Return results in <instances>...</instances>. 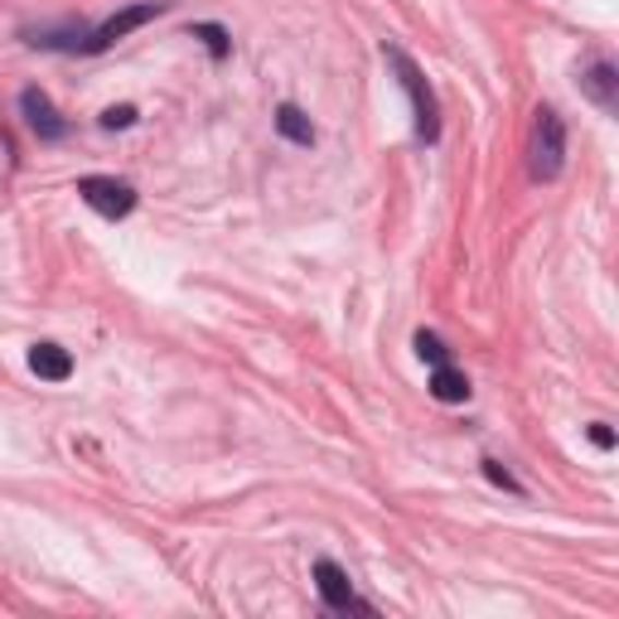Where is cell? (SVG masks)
<instances>
[{
	"mask_svg": "<svg viewBox=\"0 0 619 619\" xmlns=\"http://www.w3.org/2000/svg\"><path fill=\"white\" fill-rule=\"evenodd\" d=\"M189 39L204 44V49L213 53V63H223L233 53V35L223 25H209V20H204V25H189Z\"/></svg>",
	"mask_w": 619,
	"mask_h": 619,
	"instance_id": "8fae6325",
	"label": "cell"
},
{
	"mask_svg": "<svg viewBox=\"0 0 619 619\" xmlns=\"http://www.w3.org/2000/svg\"><path fill=\"white\" fill-rule=\"evenodd\" d=\"M581 93L591 97L600 111H615L619 107V69H615L610 59H600V53H595V59L581 69Z\"/></svg>",
	"mask_w": 619,
	"mask_h": 619,
	"instance_id": "52a82bcc",
	"label": "cell"
},
{
	"mask_svg": "<svg viewBox=\"0 0 619 619\" xmlns=\"http://www.w3.org/2000/svg\"><path fill=\"white\" fill-rule=\"evenodd\" d=\"M29 373L44 378V382H69L73 378V354L53 340L29 344Z\"/></svg>",
	"mask_w": 619,
	"mask_h": 619,
	"instance_id": "ba28073f",
	"label": "cell"
},
{
	"mask_svg": "<svg viewBox=\"0 0 619 619\" xmlns=\"http://www.w3.org/2000/svg\"><path fill=\"white\" fill-rule=\"evenodd\" d=\"M382 59H388V69L397 73L402 93L412 97V121H416V141L436 145L441 141V107H436V93L431 83H426V73L416 69V59L407 49H397V44H382Z\"/></svg>",
	"mask_w": 619,
	"mask_h": 619,
	"instance_id": "6da1fadb",
	"label": "cell"
},
{
	"mask_svg": "<svg viewBox=\"0 0 619 619\" xmlns=\"http://www.w3.org/2000/svg\"><path fill=\"white\" fill-rule=\"evenodd\" d=\"M276 136L281 141H290V145H314V121H310V111H300L296 103H281L276 107Z\"/></svg>",
	"mask_w": 619,
	"mask_h": 619,
	"instance_id": "9c48e42d",
	"label": "cell"
},
{
	"mask_svg": "<svg viewBox=\"0 0 619 619\" xmlns=\"http://www.w3.org/2000/svg\"><path fill=\"white\" fill-rule=\"evenodd\" d=\"M567 165V121L557 117L551 107H537L533 121V179L537 184H551Z\"/></svg>",
	"mask_w": 619,
	"mask_h": 619,
	"instance_id": "3957f363",
	"label": "cell"
},
{
	"mask_svg": "<svg viewBox=\"0 0 619 619\" xmlns=\"http://www.w3.org/2000/svg\"><path fill=\"white\" fill-rule=\"evenodd\" d=\"M136 117H141L136 107H107L103 111V127L107 131H127V127H136Z\"/></svg>",
	"mask_w": 619,
	"mask_h": 619,
	"instance_id": "5bb4252c",
	"label": "cell"
},
{
	"mask_svg": "<svg viewBox=\"0 0 619 619\" xmlns=\"http://www.w3.org/2000/svg\"><path fill=\"white\" fill-rule=\"evenodd\" d=\"M314 591H320V600H324V610H330V615H368V619L378 615L373 600L354 595V581H348V571L334 557L314 561Z\"/></svg>",
	"mask_w": 619,
	"mask_h": 619,
	"instance_id": "5b68a950",
	"label": "cell"
},
{
	"mask_svg": "<svg viewBox=\"0 0 619 619\" xmlns=\"http://www.w3.org/2000/svg\"><path fill=\"white\" fill-rule=\"evenodd\" d=\"M416 354H421V364H431V368H441V364H450V348H445V340L441 334H431V330H416Z\"/></svg>",
	"mask_w": 619,
	"mask_h": 619,
	"instance_id": "7c38bea8",
	"label": "cell"
},
{
	"mask_svg": "<svg viewBox=\"0 0 619 619\" xmlns=\"http://www.w3.org/2000/svg\"><path fill=\"white\" fill-rule=\"evenodd\" d=\"M479 469H484V479H489L493 484V489H509V493H517V499H523V484H517L513 475H509V469H503V460H479Z\"/></svg>",
	"mask_w": 619,
	"mask_h": 619,
	"instance_id": "4fadbf2b",
	"label": "cell"
},
{
	"mask_svg": "<svg viewBox=\"0 0 619 619\" xmlns=\"http://www.w3.org/2000/svg\"><path fill=\"white\" fill-rule=\"evenodd\" d=\"M78 199H83L97 218L117 223V218H127V213H136L141 194H136V184H127V179H117V175H83L78 179Z\"/></svg>",
	"mask_w": 619,
	"mask_h": 619,
	"instance_id": "277c9868",
	"label": "cell"
},
{
	"mask_svg": "<svg viewBox=\"0 0 619 619\" xmlns=\"http://www.w3.org/2000/svg\"><path fill=\"white\" fill-rule=\"evenodd\" d=\"M585 436H591L595 450H615V431L605 421H591V426H585Z\"/></svg>",
	"mask_w": 619,
	"mask_h": 619,
	"instance_id": "9a60e30c",
	"label": "cell"
},
{
	"mask_svg": "<svg viewBox=\"0 0 619 619\" xmlns=\"http://www.w3.org/2000/svg\"><path fill=\"white\" fill-rule=\"evenodd\" d=\"M431 397L445 402V407H460V402H469V378L460 373L455 364L431 368Z\"/></svg>",
	"mask_w": 619,
	"mask_h": 619,
	"instance_id": "30bf717a",
	"label": "cell"
},
{
	"mask_svg": "<svg viewBox=\"0 0 619 619\" xmlns=\"http://www.w3.org/2000/svg\"><path fill=\"white\" fill-rule=\"evenodd\" d=\"M165 10H170V0H136V5H127V10H117L111 20H103L97 29H83V35L73 39L69 53H107L117 39H127L131 29H141V25H151V20H160Z\"/></svg>",
	"mask_w": 619,
	"mask_h": 619,
	"instance_id": "7a4b0ae2",
	"label": "cell"
},
{
	"mask_svg": "<svg viewBox=\"0 0 619 619\" xmlns=\"http://www.w3.org/2000/svg\"><path fill=\"white\" fill-rule=\"evenodd\" d=\"M20 111H25V127L35 131L44 145H53V141L69 136V121L59 117V107L49 103V93H44V87H25V93H20Z\"/></svg>",
	"mask_w": 619,
	"mask_h": 619,
	"instance_id": "8992f818",
	"label": "cell"
}]
</instances>
